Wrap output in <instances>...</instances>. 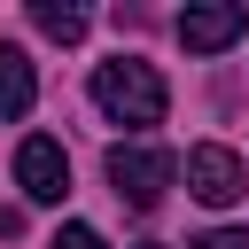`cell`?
<instances>
[{"label":"cell","mask_w":249,"mask_h":249,"mask_svg":"<svg viewBox=\"0 0 249 249\" xmlns=\"http://www.w3.org/2000/svg\"><path fill=\"white\" fill-rule=\"evenodd\" d=\"M93 109L109 117V124H163V109H171V86H163V70L156 62H140V54H117V62H101L93 70Z\"/></svg>","instance_id":"cell-1"},{"label":"cell","mask_w":249,"mask_h":249,"mask_svg":"<svg viewBox=\"0 0 249 249\" xmlns=\"http://www.w3.org/2000/svg\"><path fill=\"white\" fill-rule=\"evenodd\" d=\"M171 179H179V156H171V148H109V187H117V202L156 210Z\"/></svg>","instance_id":"cell-2"},{"label":"cell","mask_w":249,"mask_h":249,"mask_svg":"<svg viewBox=\"0 0 249 249\" xmlns=\"http://www.w3.org/2000/svg\"><path fill=\"white\" fill-rule=\"evenodd\" d=\"M179 179H187V195H195V202H210V210H226V202H241V195H249V163H241L233 148H218V140L187 148Z\"/></svg>","instance_id":"cell-3"},{"label":"cell","mask_w":249,"mask_h":249,"mask_svg":"<svg viewBox=\"0 0 249 249\" xmlns=\"http://www.w3.org/2000/svg\"><path fill=\"white\" fill-rule=\"evenodd\" d=\"M241 31H249L241 0H195V8H179V47L187 54H226Z\"/></svg>","instance_id":"cell-4"},{"label":"cell","mask_w":249,"mask_h":249,"mask_svg":"<svg viewBox=\"0 0 249 249\" xmlns=\"http://www.w3.org/2000/svg\"><path fill=\"white\" fill-rule=\"evenodd\" d=\"M16 187H23L31 202H62V195H70V156H62V140L31 132V140L16 148Z\"/></svg>","instance_id":"cell-5"},{"label":"cell","mask_w":249,"mask_h":249,"mask_svg":"<svg viewBox=\"0 0 249 249\" xmlns=\"http://www.w3.org/2000/svg\"><path fill=\"white\" fill-rule=\"evenodd\" d=\"M31 101H39V78H31V54H23L16 39H0V124L31 117Z\"/></svg>","instance_id":"cell-6"},{"label":"cell","mask_w":249,"mask_h":249,"mask_svg":"<svg viewBox=\"0 0 249 249\" xmlns=\"http://www.w3.org/2000/svg\"><path fill=\"white\" fill-rule=\"evenodd\" d=\"M31 23L47 31V39H86V8H70V0H31Z\"/></svg>","instance_id":"cell-7"},{"label":"cell","mask_w":249,"mask_h":249,"mask_svg":"<svg viewBox=\"0 0 249 249\" xmlns=\"http://www.w3.org/2000/svg\"><path fill=\"white\" fill-rule=\"evenodd\" d=\"M47 249H109V241H101V233H93V226H62V233H54V241H47Z\"/></svg>","instance_id":"cell-8"},{"label":"cell","mask_w":249,"mask_h":249,"mask_svg":"<svg viewBox=\"0 0 249 249\" xmlns=\"http://www.w3.org/2000/svg\"><path fill=\"white\" fill-rule=\"evenodd\" d=\"M195 249H249V233H233V226H218V233H202Z\"/></svg>","instance_id":"cell-9"},{"label":"cell","mask_w":249,"mask_h":249,"mask_svg":"<svg viewBox=\"0 0 249 249\" xmlns=\"http://www.w3.org/2000/svg\"><path fill=\"white\" fill-rule=\"evenodd\" d=\"M23 233V210H0V241H16Z\"/></svg>","instance_id":"cell-10"},{"label":"cell","mask_w":249,"mask_h":249,"mask_svg":"<svg viewBox=\"0 0 249 249\" xmlns=\"http://www.w3.org/2000/svg\"><path fill=\"white\" fill-rule=\"evenodd\" d=\"M140 249H163V241H140Z\"/></svg>","instance_id":"cell-11"}]
</instances>
